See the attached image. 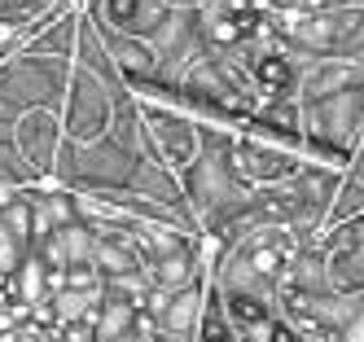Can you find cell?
<instances>
[{
  "label": "cell",
  "instance_id": "obj_1",
  "mask_svg": "<svg viewBox=\"0 0 364 342\" xmlns=\"http://www.w3.org/2000/svg\"><path fill=\"white\" fill-rule=\"evenodd\" d=\"M299 123H303V149L311 158L347 167L355 141L364 137V79L333 88L325 97L299 101Z\"/></svg>",
  "mask_w": 364,
  "mask_h": 342
},
{
  "label": "cell",
  "instance_id": "obj_4",
  "mask_svg": "<svg viewBox=\"0 0 364 342\" xmlns=\"http://www.w3.org/2000/svg\"><path fill=\"white\" fill-rule=\"evenodd\" d=\"M119 92H127V84H110V79H101L97 70L70 62L66 97H62V110H58L66 141H97V137H106L110 119H114Z\"/></svg>",
  "mask_w": 364,
  "mask_h": 342
},
{
  "label": "cell",
  "instance_id": "obj_3",
  "mask_svg": "<svg viewBox=\"0 0 364 342\" xmlns=\"http://www.w3.org/2000/svg\"><path fill=\"white\" fill-rule=\"evenodd\" d=\"M136 97V110H141V141H145V158L171 167L176 176L185 171L198 149H202V137H198V119L176 105L167 97H145V92H132Z\"/></svg>",
  "mask_w": 364,
  "mask_h": 342
},
{
  "label": "cell",
  "instance_id": "obj_8",
  "mask_svg": "<svg viewBox=\"0 0 364 342\" xmlns=\"http://www.w3.org/2000/svg\"><path fill=\"white\" fill-rule=\"evenodd\" d=\"M220 307L228 316V325L242 338H264L268 325H272V316H277V299L255 294V289H220Z\"/></svg>",
  "mask_w": 364,
  "mask_h": 342
},
{
  "label": "cell",
  "instance_id": "obj_5",
  "mask_svg": "<svg viewBox=\"0 0 364 342\" xmlns=\"http://www.w3.org/2000/svg\"><path fill=\"white\" fill-rule=\"evenodd\" d=\"M228 158H232V171H237L250 189H268V184H285L299 171L307 149L281 145L272 137H259V132L237 127L232 132V145H228Z\"/></svg>",
  "mask_w": 364,
  "mask_h": 342
},
{
  "label": "cell",
  "instance_id": "obj_2",
  "mask_svg": "<svg viewBox=\"0 0 364 342\" xmlns=\"http://www.w3.org/2000/svg\"><path fill=\"white\" fill-rule=\"evenodd\" d=\"M70 79V58H48V53H9L0 62V105L5 110H62Z\"/></svg>",
  "mask_w": 364,
  "mask_h": 342
},
{
  "label": "cell",
  "instance_id": "obj_10",
  "mask_svg": "<svg viewBox=\"0 0 364 342\" xmlns=\"http://www.w3.org/2000/svg\"><path fill=\"white\" fill-rule=\"evenodd\" d=\"M347 176H351L355 184H364V137L355 141V149H351V158H347Z\"/></svg>",
  "mask_w": 364,
  "mask_h": 342
},
{
  "label": "cell",
  "instance_id": "obj_6",
  "mask_svg": "<svg viewBox=\"0 0 364 342\" xmlns=\"http://www.w3.org/2000/svg\"><path fill=\"white\" fill-rule=\"evenodd\" d=\"M62 141H66V132H62L58 110H40V105H36V110H18L14 114V145L22 154V163H27L40 180L53 176Z\"/></svg>",
  "mask_w": 364,
  "mask_h": 342
},
{
  "label": "cell",
  "instance_id": "obj_9",
  "mask_svg": "<svg viewBox=\"0 0 364 342\" xmlns=\"http://www.w3.org/2000/svg\"><path fill=\"white\" fill-rule=\"evenodd\" d=\"M27 250H31V246L22 242L18 233H9L5 224H0V281H5V277L18 268V263H22V255H27Z\"/></svg>",
  "mask_w": 364,
  "mask_h": 342
},
{
  "label": "cell",
  "instance_id": "obj_7",
  "mask_svg": "<svg viewBox=\"0 0 364 342\" xmlns=\"http://www.w3.org/2000/svg\"><path fill=\"white\" fill-rule=\"evenodd\" d=\"M171 9L176 5H167V0H97L92 18L101 26H110V31H119V36H141V40H149L167 22Z\"/></svg>",
  "mask_w": 364,
  "mask_h": 342
}]
</instances>
